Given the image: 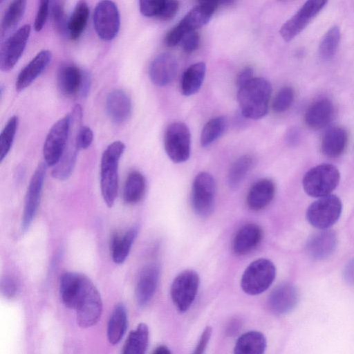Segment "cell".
<instances>
[{"mask_svg":"<svg viewBox=\"0 0 354 354\" xmlns=\"http://www.w3.org/2000/svg\"><path fill=\"white\" fill-rule=\"evenodd\" d=\"M272 86L263 77H253L239 88L237 100L244 118L259 119L268 113Z\"/></svg>","mask_w":354,"mask_h":354,"instance_id":"1","label":"cell"},{"mask_svg":"<svg viewBox=\"0 0 354 354\" xmlns=\"http://www.w3.org/2000/svg\"><path fill=\"white\" fill-rule=\"evenodd\" d=\"M125 145L120 141L111 143L104 151L100 162V188L109 207L113 205L118 189V165Z\"/></svg>","mask_w":354,"mask_h":354,"instance_id":"2","label":"cell"},{"mask_svg":"<svg viewBox=\"0 0 354 354\" xmlns=\"http://www.w3.org/2000/svg\"><path fill=\"white\" fill-rule=\"evenodd\" d=\"M339 180L340 174L335 166L322 164L305 174L302 184L308 195L322 197L330 194L338 185Z\"/></svg>","mask_w":354,"mask_h":354,"instance_id":"3","label":"cell"},{"mask_svg":"<svg viewBox=\"0 0 354 354\" xmlns=\"http://www.w3.org/2000/svg\"><path fill=\"white\" fill-rule=\"evenodd\" d=\"M276 275L273 263L267 259L252 262L244 271L241 286L248 295H257L266 291L272 283Z\"/></svg>","mask_w":354,"mask_h":354,"instance_id":"4","label":"cell"},{"mask_svg":"<svg viewBox=\"0 0 354 354\" xmlns=\"http://www.w3.org/2000/svg\"><path fill=\"white\" fill-rule=\"evenodd\" d=\"M77 323L82 328L95 325L102 312V301L97 288L86 277L82 290L77 298L76 306Z\"/></svg>","mask_w":354,"mask_h":354,"instance_id":"5","label":"cell"},{"mask_svg":"<svg viewBox=\"0 0 354 354\" xmlns=\"http://www.w3.org/2000/svg\"><path fill=\"white\" fill-rule=\"evenodd\" d=\"M71 114V127L68 138L64 153L59 162L54 166L51 175L59 180H66L71 174L75 165L77 152L80 150L77 145L76 136L81 127L82 109L80 105L76 104Z\"/></svg>","mask_w":354,"mask_h":354,"instance_id":"6","label":"cell"},{"mask_svg":"<svg viewBox=\"0 0 354 354\" xmlns=\"http://www.w3.org/2000/svg\"><path fill=\"white\" fill-rule=\"evenodd\" d=\"M342 205L335 195L319 197L308 207L306 212L308 221L315 227L324 230L330 227L339 219Z\"/></svg>","mask_w":354,"mask_h":354,"instance_id":"7","label":"cell"},{"mask_svg":"<svg viewBox=\"0 0 354 354\" xmlns=\"http://www.w3.org/2000/svg\"><path fill=\"white\" fill-rule=\"evenodd\" d=\"M216 183L209 173H198L193 182L192 205L194 212L201 217L209 216L214 208Z\"/></svg>","mask_w":354,"mask_h":354,"instance_id":"8","label":"cell"},{"mask_svg":"<svg viewBox=\"0 0 354 354\" xmlns=\"http://www.w3.org/2000/svg\"><path fill=\"white\" fill-rule=\"evenodd\" d=\"M71 114L59 119L50 128L45 139L43 155L46 164L55 166L60 160L68 138Z\"/></svg>","mask_w":354,"mask_h":354,"instance_id":"9","label":"cell"},{"mask_svg":"<svg viewBox=\"0 0 354 354\" xmlns=\"http://www.w3.org/2000/svg\"><path fill=\"white\" fill-rule=\"evenodd\" d=\"M190 144V132L185 124L176 122L168 126L164 135V147L174 162H183L189 158Z\"/></svg>","mask_w":354,"mask_h":354,"instance_id":"10","label":"cell"},{"mask_svg":"<svg viewBox=\"0 0 354 354\" xmlns=\"http://www.w3.org/2000/svg\"><path fill=\"white\" fill-rule=\"evenodd\" d=\"M199 276L194 270H187L180 273L171 286V297L177 310L187 311L192 304L199 286Z\"/></svg>","mask_w":354,"mask_h":354,"instance_id":"11","label":"cell"},{"mask_svg":"<svg viewBox=\"0 0 354 354\" xmlns=\"http://www.w3.org/2000/svg\"><path fill=\"white\" fill-rule=\"evenodd\" d=\"M95 30L102 40H112L120 26L119 10L111 0H102L97 3L93 13Z\"/></svg>","mask_w":354,"mask_h":354,"instance_id":"12","label":"cell"},{"mask_svg":"<svg viewBox=\"0 0 354 354\" xmlns=\"http://www.w3.org/2000/svg\"><path fill=\"white\" fill-rule=\"evenodd\" d=\"M48 165L46 162L39 163L30 180L24 201L21 219V229L27 230L30 226L39 208L44 178Z\"/></svg>","mask_w":354,"mask_h":354,"instance_id":"13","label":"cell"},{"mask_svg":"<svg viewBox=\"0 0 354 354\" xmlns=\"http://www.w3.org/2000/svg\"><path fill=\"white\" fill-rule=\"evenodd\" d=\"M328 0H306L301 8L280 29L282 38L289 41L297 36L325 6Z\"/></svg>","mask_w":354,"mask_h":354,"instance_id":"14","label":"cell"},{"mask_svg":"<svg viewBox=\"0 0 354 354\" xmlns=\"http://www.w3.org/2000/svg\"><path fill=\"white\" fill-rule=\"evenodd\" d=\"M30 25H24L2 44L0 52V69L8 71L13 68L21 57L30 35Z\"/></svg>","mask_w":354,"mask_h":354,"instance_id":"15","label":"cell"},{"mask_svg":"<svg viewBox=\"0 0 354 354\" xmlns=\"http://www.w3.org/2000/svg\"><path fill=\"white\" fill-rule=\"evenodd\" d=\"M212 15L210 12L199 5L194 8L176 26L168 32L165 39V44L169 47L177 45L187 33L205 25Z\"/></svg>","mask_w":354,"mask_h":354,"instance_id":"16","label":"cell"},{"mask_svg":"<svg viewBox=\"0 0 354 354\" xmlns=\"http://www.w3.org/2000/svg\"><path fill=\"white\" fill-rule=\"evenodd\" d=\"M178 63L169 53H164L157 55L149 67L151 81L156 86H163L169 84L176 77Z\"/></svg>","mask_w":354,"mask_h":354,"instance_id":"17","label":"cell"},{"mask_svg":"<svg viewBox=\"0 0 354 354\" xmlns=\"http://www.w3.org/2000/svg\"><path fill=\"white\" fill-rule=\"evenodd\" d=\"M160 268L156 263H149L141 270L136 288L137 304L140 307L147 306L156 290Z\"/></svg>","mask_w":354,"mask_h":354,"instance_id":"18","label":"cell"},{"mask_svg":"<svg viewBox=\"0 0 354 354\" xmlns=\"http://www.w3.org/2000/svg\"><path fill=\"white\" fill-rule=\"evenodd\" d=\"M299 301V292L295 286L283 283L277 286L268 297V306L276 314H285L293 310Z\"/></svg>","mask_w":354,"mask_h":354,"instance_id":"19","label":"cell"},{"mask_svg":"<svg viewBox=\"0 0 354 354\" xmlns=\"http://www.w3.org/2000/svg\"><path fill=\"white\" fill-rule=\"evenodd\" d=\"M52 54L48 50H43L20 71L16 82L15 88L18 92L29 86L45 70L50 62Z\"/></svg>","mask_w":354,"mask_h":354,"instance_id":"20","label":"cell"},{"mask_svg":"<svg viewBox=\"0 0 354 354\" xmlns=\"http://www.w3.org/2000/svg\"><path fill=\"white\" fill-rule=\"evenodd\" d=\"M106 110L110 119L116 124L127 121L131 113V101L122 89L111 91L106 98Z\"/></svg>","mask_w":354,"mask_h":354,"instance_id":"21","label":"cell"},{"mask_svg":"<svg viewBox=\"0 0 354 354\" xmlns=\"http://www.w3.org/2000/svg\"><path fill=\"white\" fill-rule=\"evenodd\" d=\"M86 276L77 272H66L60 276L59 294L62 303L68 308H75Z\"/></svg>","mask_w":354,"mask_h":354,"instance_id":"22","label":"cell"},{"mask_svg":"<svg viewBox=\"0 0 354 354\" xmlns=\"http://www.w3.org/2000/svg\"><path fill=\"white\" fill-rule=\"evenodd\" d=\"M337 243L335 232L332 230L324 229L313 234L309 239L306 244V250L312 258L323 259L333 252Z\"/></svg>","mask_w":354,"mask_h":354,"instance_id":"23","label":"cell"},{"mask_svg":"<svg viewBox=\"0 0 354 354\" xmlns=\"http://www.w3.org/2000/svg\"><path fill=\"white\" fill-rule=\"evenodd\" d=\"M261 228L255 223H248L241 227L235 235L232 249L235 254L244 255L254 250L262 239Z\"/></svg>","mask_w":354,"mask_h":354,"instance_id":"24","label":"cell"},{"mask_svg":"<svg viewBox=\"0 0 354 354\" xmlns=\"http://www.w3.org/2000/svg\"><path fill=\"white\" fill-rule=\"evenodd\" d=\"M333 113L332 102L327 98L319 99L307 109L304 118L305 122L310 129H322L330 122Z\"/></svg>","mask_w":354,"mask_h":354,"instance_id":"25","label":"cell"},{"mask_svg":"<svg viewBox=\"0 0 354 354\" xmlns=\"http://www.w3.org/2000/svg\"><path fill=\"white\" fill-rule=\"evenodd\" d=\"M275 193V185L270 179L263 178L254 183L247 195V204L253 211L265 208L272 201Z\"/></svg>","mask_w":354,"mask_h":354,"instance_id":"26","label":"cell"},{"mask_svg":"<svg viewBox=\"0 0 354 354\" xmlns=\"http://www.w3.org/2000/svg\"><path fill=\"white\" fill-rule=\"evenodd\" d=\"M84 71L73 64L60 67L57 83L60 91L66 96H73L81 91Z\"/></svg>","mask_w":354,"mask_h":354,"instance_id":"27","label":"cell"},{"mask_svg":"<svg viewBox=\"0 0 354 354\" xmlns=\"http://www.w3.org/2000/svg\"><path fill=\"white\" fill-rule=\"evenodd\" d=\"M348 142L346 131L341 127H333L328 129L323 136L322 140V153L330 158L340 156L345 150Z\"/></svg>","mask_w":354,"mask_h":354,"instance_id":"28","label":"cell"},{"mask_svg":"<svg viewBox=\"0 0 354 354\" xmlns=\"http://www.w3.org/2000/svg\"><path fill=\"white\" fill-rule=\"evenodd\" d=\"M138 234V227H131L123 234H114L110 242L113 261L118 264L123 263L129 255L132 244Z\"/></svg>","mask_w":354,"mask_h":354,"instance_id":"29","label":"cell"},{"mask_svg":"<svg viewBox=\"0 0 354 354\" xmlns=\"http://www.w3.org/2000/svg\"><path fill=\"white\" fill-rule=\"evenodd\" d=\"M205 72L206 65L203 62L195 63L189 66L182 76L181 93L189 96L198 92L203 82Z\"/></svg>","mask_w":354,"mask_h":354,"instance_id":"30","label":"cell"},{"mask_svg":"<svg viewBox=\"0 0 354 354\" xmlns=\"http://www.w3.org/2000/svg\"><path fill=\"white\" fill-rule=\"evenodd\" d=\"M266 338L259 331H248L237 339L234 352L236 354H261L266 348Z\"/></svg>","mask_w":354,"mask_h":354,"instance_id":"31","label":"cell"},{"mask_svg":"<svg viewBox=\"0 0 354 354\" xmlns=\"http://www.w3.org/2000/svg\"><path fill=\"white\" fill-rule=\"evenodd\" d=\"M127 327V315L124 306L116 305L107 325V338L111 344H117L125 333Z\"/></svg>","mask_w":354,"mask_h":354,"instance_id":"32","label":"cell"},{"mask_svg":"<svg viewBox=\"0 0 354 354\" xmlns=\"http://www.w3.org/2000/svg\"><path fill=\"white\" fill-rule=\"evenodd\" d=\"M146 190L145 178L138 171H131L125 180L123 198L127 204H136L143 198Z\"/></svg>","mask_w":354,"mask_h":354,"instance_id":"33","label":"cell"},{"mask_svg":"<svg viewBox=\"0 0 354 354\" xmlns=\"http://www.w3.org/2000/svg\"><path fill=\"white\" fill-rule=\"evenodd\" d=\"M88 16L87 3L84 0L79 1L66 25V30L71 39H77L81 36L86 26Z\"/></svg>","mask_w":354,"mask_h":354,"instance_id":"34","label":"cell"},{"mask_svg":"<svg viewBox=\"0 0 354 354\" xmlns=\"http://www.w3.org/2000/svg\"><path fill=\"white\" fill-rule=\"evenodd\" d=\"M149 342V328L146 324L140 323L131 330L122 348L123 354H143Z\"/></svg>","mask_w":354,"mask_h":354,"instance_id":"35","label":"cell"},{"mask_svg":"<svg viewBox=\"0 0 354 354\" xmlns=\"http://www.w3.org/2000/svg\"><path fill=\"white\" fill-rule=\"evenodd\" d=\"M27 0H12L7 8L1 23V37L12 30L22 18Z\"/></svg>","mask_w":354,"mask_h":354,"instance_id":"36","label":"cell"},{"mask_svg":"<svg viewBox=\"0 0 354 354\" xmlns=\"http://www.w3.org/2000/svg\"><path fill=\"white\" fill-rule=\"evenodd\" d=\"M227 124V118L223 115L209 120L203 127L201 133V146L207 147L219 138L224 133Z\"/></svg>","mask_w":354,"mask_h":354,"instance_id":"37","label":"cell"},{"mask_svg":"<svg viewBox=\"0 0 354 354\" xmlns=\"http://www.w3.org/2000/svg\"><path fill=\"white\" fill-rule=\"evenodd\" d=\"M254 158L246 154L239 157L232 165L227 174V183L230 187H237L252 167Z\"/></svg>","mask_w":354,"mask_h":354,"instance_id":"38","label":"cell"},{"mask_svg":"<svg viewBox=\"0 0 354 354\" xmlns=\"http://www.w3.org/2000/svg\"><path fill=\"white\" fill-rule=\"evenodd\" d=\"M340 37V30L337 26L331 27L326 32L319 46V54L323 59H329L335 55Z\"/></svg>","mask_w":354,"mask_h":354,"instance_id":"39","label":"cell"},{"mask_svg":"<svg viewBox=\"0 0 354 354\" xmlns=\"http://www.w3.org/2000/svg\"><path fill=\"white\" fill-rule=\"evenodd\" d=\"M18 117L17 115L12 116L0 134V161L3 162V159L9 153L17 132L18 126Z\"/></svg>","mask_w":354,"mask_h":354,"instance_id":"40","label":"cell"},{"mask_svg":"<svg viewBox=\"0 0 354 354\" xmlns=\"http://www.w3.org/2000/svg\"><path fill=\"white\" fill-rule=\"evenodd\" d=\"M294 100V91L291 87L281 88L275 95L272 109L276 113H282L290 108Z\"/></svg>","mask_w":354,"mask_h":354,"instance_id":"41","label":"cell"},{"mask_svg":"<svg viewBox=\"0 0 354 354\" xmlns=\"http://www.w3.org/2000/svg\"><path fill=\"white\" fill-rule=\"evenodd\" d=\"M50 9L57 29L59 31L64 30L66 28L65 25H67V24L65 22L62 0L50 1Z\"/></svg>","mask_w":354,"mask_h":354,"instance_id":"42","label":"cell"},{"mask_svg":"<svg viewBox=\"0 0 354 354\" xmlns=\"http://www.w3.org/2000/svg\"><path fill=\"white\" fill-rule=\"evenodd\" d=\"M167 0H139L140 12L145 17H156Z\"/></svg>","mask_w":354,"mask_h":354,"instance_id":"43","label":"cell"},{"mask_svg":"<svg viewBox=\"0 0 354 354\" xmlns=\"http://www.w3.org/2000/svg\"><path fill=\"white\" fill-rule=\"evenodd\" d=\"M0 290L3 297L11 299L18 291V283L12 277L6 275L1 279Z\"/></svg>","mask_w":354,"mask_h":354,"instance_id":"44","label":"cell"},{"mask_svg":"<svg viewBox=\"0 0 354 354\" xmlns=\"http://www.w3.org/2000/svg\"><path fill=\"white\" fill-rule=\"evenodd\" d=\"M93 140V133L92 130L88 127L81 125L76 136L78 149L80 150L88 148L91 145Z\"/></svg>","mask_w":354,"mask_h":354,"instance_id":"45","label":"cell"},{"mask_svg":"<svg viewBox=\"0 0 354 354\" xmlns=\"http://www.w3.org/2000/svg\"><path fill=\"white\" fill-rule=\"evenodd\" d=\"M178 7L179 4L177 0H167L156 17L162 21L170 20L176 15Z\"/></svg>","mask_w":354,"mask_h":354,"instance_id":"46","label":"cell"},{"mask_svg":"<svg viewBox=\"0 0 354 354\" xmlns=\"http://www.w3.org/2000/svg\"><path fill=\"white\" fill-rule=\"evenodd\" d=\"M200 37L196 30L187 33L181 40L183 50L186 53H192L197 49Z\"/></svg>","mask_w":354,"mask_h":354,"instance_id":"47","label":"cell"},{"mask_svg":"<svg viewBox=\"0 0 354 354\" xmlns=\"http://www.w3.org/2000/svg\"><path fill=\"white\" fill-rule=\"evenodd\" d=\"M211 334L212 328L210 326H207L201 336L198 344L194 352V353L201 354L204 353L205 348L208 344V342L210 339Z\"/></svg>","mask_w":354,"mask_h":354,"instance_id":"48","label":"cell"},{"mask_svg":"<svg viewBox=\"0 0 354 354\" xmlns=\"http://www.w3.org/2000/svg\"><path fill=\"white\" fill-rule=\"evenodd\" d=\"M253 78V71L250 67H245L238 74L236 79V84L239 88Z\"/></svg>","mask_w":354,"mask_h":354,"instance_id":"49","label":"cell"},{"mask_svg":"<svg viewBox=\"0 0 354 354\" xmlns=\"http://www.w3.org/2000/svg\"><path fill=\"white\" fill-rule=\"evenodd\" d=\"M344 278L348 283L354 286V258L346 266L344 270Z\"/></svg>","mask_w":354,"mask_h":354,"instance_id":"50","label":"cell"},{"mask_svg":"<svg viewBox=\"0 0 354 354\" xmlns=\"http://www.w3.org/2000/svg\"><path fill=\"white\" fill-rule=\"evenodd\" d=\"M198 5L206 9L212 14L214 12L220 5L219 0H198Z\"/></svg>","mask_w":354,"mask_h":354,"instance_id":"51","label":"cell"},{"mask_svg":"<svg viewBox=\"0 0 354 354\" xmlns=\"http://www.w3.org/2000/svg\"><path fill=\"white\" fill-rule=\"evenodd\" d=\"M90 87H91V77L88 74V73L84 71L82 86L81 91H80L82 95L84 96H86L90 90Z\"/></svg>","mask_w":354,"mask_h":354,"instance_id":"52","label":"cell"},{"mask_svg":"<svg viewBox=\"0 0 354 354\" xmlns=\"http://www.w3.org/2000/svg\"><path fill=\"white\" fill-rule=\"evenodd\" d=\"M154 354H170L171 351L165 345H160L155 348L153 352Z\"/></svg>","mask_w":354,"mask_h":354,"instance_id":"53","label":"cell"},{"mask_svg":"<svg viewBox=\"0 0 354 354\" xmlns=\"http://www.w3.org/2000/svg\"><path fill=\"white\" fill-rule=\"evenodd\" d=\"M4 0H1V2H3Z\"/></svg>","mask_w":354,"mask_h":354,"instance_id":"54","label":"cell"}]
</instances>
